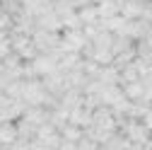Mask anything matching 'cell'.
<instances>
[{
  "mask_svg": "<svg viewBox=\"0 0 152 150\" xmlns=\"http://www.w3.org/2000/svg\"><path fill=\"white\" fill-rule=\"evenodd\" d=\"M87 44V36H85V29L82 27H65L61 29V41L58 46L63 51H82V46Z\"/></svg>",
  "mask_w": 152,
  "mask_h": 150,
  "instance_id": "277c9868",
  "label": "cell"
},
{
  "mask_svg": "<svg viewBox=\"0 0 152 150\" xmlns=\"http://www.w3.org/2000/svg\"><path fill=\"white\" fill-rule=\"evenodd\" d=\"M31 41L36 46V51H53L61 41V32H53V29H44V27H34L31 32Z\"/></svg>",
  "mask_w": 152,
  "mask_h": 150,
  "instance_id": "8992f818",
  "label": "cell"
},
{
  "mask_svg": "<svg viewBox=\"0 0 152 150\" xmlns=\"http://www.w3.org/2000/svg\"><path fill=\"white\" fill-rule=\"evenodd\" d=\"M118 131H121V133L130 140V145H133V148H145V143L150 140V133H152V131H150L140 119H128V116L121 121Z\"/></svg>",
  "mask_w": 152,
  "mask_h": 150,
  "instance_id": "7a4b0ae2",
  "label": "cell"
},
{
  "mask_svg": "<svg viewBox=\"0 0 152 150\" xmlns=\"http://www.w3.org/2000/svg\"><path fill=\"white\" fill-rule=\"evenodd\" d=\"M68 121L75 124V126H80V128H87L92 124V107L80 102V104H75L70 111H68Z\"/></svg>",
  "mask_w": 152,
  "mask_h": 150,
  "instance_id": "52a82bcc",
  "label": "cell"
},
{
  "mask_svg": "<svg viewBox=\"0 0 152 150\" xmlns=\"http://www.w3.org/2000/svg\"><path fill=\"white\" fill-rule=\"evenodd\" d=\"M10 27H12V15L0 7V29H7L10 32Z\"/></svg>",
  "mask_w": 152,
  "mask_h": 150,
  "instance_id": "2e32d148",
  "label": "cell"
},
{
  "mask_svg": "<svg viewBox=\"0 0 152 150\" xmlns=\"http://www.w3.org/2000/svg\"><path fill=\"white\" fill-rule=\"evenodd\" d=\"M10 51H12V44H10V32H7V36H3V39H0V61H3Z\"/></svg>",
  "mask_w": 152,
  "mask_h": 150,
  "instance_id": "9a60e30c",
  "label": "cell"
},
{
  "mask_svg": "<svg viewBox=\"0 0 152 150\" xmlns=\"http://www.w3.org/2000/svg\"><path fill=\"white\" fill-rule=\"evenodd\" d=\"M10 44H12V51L20 53L22 61H31L39 53L31 41V34H24V32H10Z\"/></svg>",
  "mask_w": 152,
  "mask_h": 150,
  "instance_id": "5b68a950",
  "label": "cell"
},
{
  "mask_svg": "<svg viewBox=\"0 0 152 150\" xmlns=\"http://www.w3.org/2000/svg\"><path fill=\"white\" fill-rule=\"evenodd\" d=\"M58 133H61V148H77V140L82 138L85 128H80V126H75V124L68 121L65 126L58 128Z\"/></svg>",
  "mask_w": 152,
  "mask_h": 150,
  "instance_id": "ba28073f",
  "label": "cell"
},
{
  "mask_svg": "<svg viewBox=\"0 0 152 150\" xmlns=\"http://www.w3.org/2000/svg\"><path fill=\"white\" fill-rule=\"evenodd\" d=\"M92 3H102V0H92Z\"/></svg>",
  "mask_w": 152,
  "mask_h": 150,
  "instance_id": "ac0fdd59",
  "label": "cell"
},
{
  "mask_svg": "<svg viewBox=\"0 0 152 150\" xmlns=\"http://www.w3.org/2000/svg\"><path fill=\"white\" fill-rule=\"evenodd\" d=\"M15 143H17V124L0 121V145H15Z\"/></svg>",
  "mask_w": 152,
  "mask_h": 150,
  "instance_id": "7c38bea8",
  "label": "cell"
},
{
  "mask_svg": "<svg viewBox=\"0 0 152 150\" xmlns=\"http://www.w3.org/2000/svg\"><path fill=\"white\" fill-rule=\"evenodd\" d=\"M138 3H147V0H138Z\"/></svg>",
  "mask_w": 152,
  "mask_h": 150,
  "instance_id": "d6986e66",
  "label": "cell"
},
{
  "mask_svg": "<svg viewBox=\"0 0 152 150\" xmlns=\"http://www.w3.org/2000/svg\"><path fill=\"white\" fill-rule=\"evenodd\" d=\"M89 126H97V128H104V131H118L116 111H113L109 104L92 107V124H89Z\"/></svg>",
  "mask_w": 152,
  "mask_h": 150,
  "instance_id": "3957f363",
  "label": "cell"
},
{
  "mask_svg": "<svg viewBox=\"0 0 152 150\" xmlns=\"http://www.w3.org/2000/svg\"><path fill=\"white\" fill-rule=\"evenodd\" d=\"M142 7L145 3H138V0H123L118 5V12L126 17V20H135V17H142Z\"/></svg>",
  "mask_w": 152,
  "mask_h": 150,
  "instance_id": "8fae6325",
  "label": "cell"
},
{
  "mask_svg": "<svg viewBox=\"0 0 152 150\" xmlns=\"http://www.w3.org/2000/svg\"><path fill=\"white\" fill-rule=\"evenodd\" d=\"M34 22H36V27L53 29V32H61V29H63V22H61V17L53 12V5H51L48 10H44V12H39V15L34 17Z\"/></svg>",
  "mask_w": 152,
  "mask_h": 150,
  "instance_id": "9c48e42d",
  "label": "cell"
},
{
  "mask_svg": "<svg viewBox=\"0 0 152 150\" xmlns=\"http://www.w3.org/2000/svg\"><path fill=\"white\" fill-rule=\"evenodd\" d=\"M94 5H97L99 20L111 17V15H118V0H102V3H94Z\"/></svg>",
  "mask_w": 152,
  "mask_h": 150,
  "instance_id": "5bb4252c",
  "label": "cell"
},
{
  "mask_svg": "<svg viewBox=\"0 0 152 150\" xmlns=\"http://www.w3.org/2000/svg\"><path fill=\"white\" fill-rule=\"evenodd\" d=\"M77 17H80L82 27H85V24H94V22H99L97 5H94V3H89V5H85V7H77Z\"/></svg>",
  "mask_w": 152,
  "mask_h": 150,
  "instance_id": "4fadbf2b",
  "label": "cell"
},
{
  "mask_svg": "<svg viewBox=\"0 0 152 150\" xmlns=\"http://www.w3.org/2000/svg\"><path fill=\"white\" fill-rule=\"evenodd\" d=\"M121 87H123V95H126L130 102H138V99L145 97V80H142V78L130 80V82H123Z\"/></svg>",
  "mask_w": 152,
  "mask_h": 150,
  "instance_id": "30bf717a",
  "label": "cell"
},
{
  "mask_svg": "<svg viewBox=\"0 0 152 150\" xmlns=\"http://www.w3.org/2000/svg\"><path fill=\"white\" fill-rule=\"evenodd\" d=\"M20 99L27 104V107H36V104H41V107H53L56 99L51 92L46 90V85L41 82V78H22V92H20Z\"/></svg>",
  "mask_w": 152,
  "mask_h": 150,
  "instance_id": "6da1fadb",
  "label": "cell"
},
{
  "mask_svg": "<svg viewBox=\"0 0 152 150\" xmlns=\"http://www.w3.org/2000/svg\"><path fill=\"white\" fill-rule=\"evenodd\" d=\"M150 131H152V107H147V111H145V114H142V119H140Z\"/></svg>",
  "mask_w": 152,
  "mask_h": 150,
  "instance_id": "e0dca14e",
  "label": "cell"
}]
</instances>
